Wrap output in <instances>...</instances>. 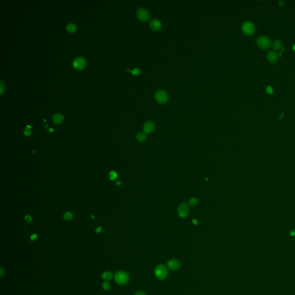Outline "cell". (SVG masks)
I'll list each match as a JSON object with an SVG mask.
<instances>
[{
    "mask_svg": "<svg viewBox=\"0 0 295 295\" xmlns=\"http://www.w3.org/2000/svg\"><path fill=\"white\" fill-rule=\"evenodd\" d=\"M154 274L155 277L159 280H164L168 275V268L163 264H159L156 266Z\"/></svg>",
    "mask_w": 295,
    "mask_h": 295,
    "instance_id": "1",
    "label": "cell"
},
{
    "mask_svg": "<svg viewBox=\"0 0 295 295\" xmlns=\"http://www.w3.org/2000/svg\"><path fill=\"white\" fill-rule=\"evenodd\" d=\"M115 282L119 285H124L127 284L129 281V275L125 271L121 270L115 273L114 275Z\"/></svg>",
    "mask_w": 295,
    "mask_h": 295,
    "instance_id": "2",
    "label": "cell"
},
{
    "mask_svg": "<svg viewBox=\"0 0 295 295\" xmlns=\"http://www.w3.org/2000/svg\"><path fill=\"white\" fill-rule=\"evenodd\" d=\"M257 43L260 47L263 49H266L270 46L271 42L267 36H261L257 39Z\"/></svg>",
    "mask_w": 295,
    "mask_h": 295,
    "instance_id": "3",
    "label": "cell"
},
{
    "mask_svg": "<svg viewBox=\"0 0 295 295\" xmlns=\"http://www.w3.org/2000/svg\"><path fill=\"white\" fill-rule=\"evenodd\" d=\"M155 98L158 102L160 104H163L167 102L168 101V95L165 91L159 90L157 91L155 95Z\"/></svg>",
    "mask_w": 295,
    "mask_h": 295,
    "instance_id": "4",
    "label": "cell"
},
{
    "mask_svg": "<svg viewBox=\"0 0 295 295\" xmlns=\"http://www.w3.org/2000/svg\"><path fill=\"white\" fill-rule=\"evenodd\" d=\"M137 16L140 20L144 22H147L149 19V12L145 8H140L137 11Z\"/></svg>",
    "mask_w": 295,
    "mask_h": 295,
    "instance_id": "5",
    "label": "cell"
},
{
    "mask_svg": "<svg viewBox=\"0 0 295 295\" xmlns=\"http://www.w3.org/2000/svg\"><path fill=\"white\" fill-rule=\"evenodd\" d=\"M242 30L245 34H252L255 31V27L254 24L250 22H247L244 23L242 26Z\"/></svg>",
    "mask_w": 295,
    "mask_h": 295,
    "instance_id": "6",
    "label": "cell"
},
{
    "mask_svg": "<svg viewBox=\"0 0 295 295\" xmlns=\"http://www.w3.org/2000/svg\"><path fill=\"white\" fill-rule=\"evenodd\" d=\"M178 215L181 218H185L189 215V208L188 205L184 203L180 205L178 209Z\"/></svg>",
    "mask_w": 295,
    "mask_h": 295,
    "instance_id": "7",
    "label": "cell"
},
{
    "mask_svg": "<svg viewBox=\"0 0 295 295\" xmlns=\"http://www.w3.org/2000/svg\"><path fill=\"white\" fill-rule=\"evenodd\" d=\"M167 268L171 271H176L179 269L181 264L179 261L176 259H171L167 262Z\"/></svg>",
    "mask_w": 295,
    "mask_h": 295,
    "instance_id": "8",
    "label": "cell"
},
{
    "mask_svg": "<svg viewBox=\"0 0 295 295\" xmlns=\"http://www.w3.org/2000/svg\"><path fill=\"white\" fill-rule=\"evenodd\" d=\"M86 61L82 57L77 58L73 62V67L77 70H81L85 67Z\"/></svg>",
    "mask_w": 295,
    "mask_h": 295,
    "instance_id": "9",
    "label": "cell"
},
{
    "mask_svg": "<svg viewBox=\"0 0 295 295\" xmlns=\"http://www.w3.org/2000/svg\"><path fill=\"white\" fill-rule=\"evenodd\" d=\"M162 24L161 22L158 19H155L150 22V27L153 31H158L161 29Z\"/></svg>",
    "mask_w": 295,
    "mask_h": 295,
    "instance_id": "10",
    "label": "cell"
},
{
    "mask_svg": "<svg viewBox=\"0 0 295 295\" xmlns=\"http://www.w3.org/2000/svg\"><path fill=\"white\" fill-rule=\"evenodd\" d=\"M155 129V125L152 122L148 121L144 126V131L146 134L151 133Z\"/></svg>",
    "mask_w": 295,
    "mask_h": 295,
    "instance_id": "11",
    "label": "cell"
},
{
    "mask_svg": "<svg viewBox=\"0 0 295 295\" xmlns=\"http://www.w3.org/2000/svg\"><path fill=\"white\" fill-rule=\"evenodd\" d=\"M268 59L271 63L275 62L278 59V56L277 53L274 51H270L268 54Z\"/></svg>",
    "mask_w": 295,
    "mask_h": 295,
    "instance_id": "12",
    "label": "cell"
},
{
    "mask_svg": "<svg viewBox=\"0 0 295 295\" xmlns=\"http://www.w3.org/2000/svg\"><path fill=\"white\" fill-rule=\"evenodd\" d=\"M53 121L56 124H61L64 121V116L61 114H57L53 116Z\"/></svg>",
    "mask_w": 295,
    "mask_h": 295,
    "instance_id": "13",
    "label": "cell"
},
{
    "mask_svg": "<svg viewBox=\"0 0 295 295\" xmlns=\"http://www.w3.org/2000/svg\"><path fill=\"white\" fill-rule=\"evenodd\" d=\"M113 273L110 272H105L103 273L102 275L103 279L106 281H110L113 278Z\"/></svg>",
    "mask_w": 295,
    "mask_h": 295,
    "instance_id": "14",
    "label": "cell"
},
{
    "mask_svg": "<svg viewBox=\"0 0 295 295\" xmlns=\"http://www.w3.org/2000/svg\"><path fill=\"white\" fill-rule=\"evenodd\" d=\"M76 26L74 24H69L67 27V30L69 33H73L76 31Z\"/></svg>",
    "mask_w": 295,
    "mask_h": 295,
    "instance_id": "15",
    "label": "cell"
},
{
    "mask_svg": "<svg viewBox=\"0 0 295 295\" xmlns=\"http://www.w3.org/2000/svg\"><path fill=\"white\" fill-rule=\"evenodd\" d=\"M282 42L280 40H276L273 43V47L275 50H280L282 47Z\"/></svg>",
    "mask_w": 295,
    "mask_h": 295,
    "instance_id": "16",
    "label": "cell"
},
{
    "mask_svg": "<svg viewBox=\"0 0 295 295\" xmlns=\"http://www.w3.org/2000/svg\"><path fill=\"white\" fill-rule=\"evenodd\" d=\"M137 139L139 142H143L146 140V135L143 133H139L137 135Z\"/></svg>",
    "mask_w": 295,
    "mask_h": 295,
    "instance_id": "17",
    "label": "cell"
},
{
    "mask_svg": "<svg viewBox=\"0 0 295 295\" xmlns=\"http://www.w3.org/2000/svg\"><path fill=\"white\" fill-rule=\"evenodd\" d=\"M102 287L104 290H105V291H108L111 288V285H110V284L108 282L105 281V282H104L103 283Z\"/></svg>",
    "mask_w": 295,
    "mask_h": 295,
    "instance_id": "18",
    "label": "cell"
},
{
    "mask_svg": "<svg viewBox=\"0 0 295 295\" xmlns=\"http://www.w3.org/2000/svg\"><path fill=\"white\" fill-rule=\"evenodd\" d=\"M64 218L66 220H71L73 218V215L72 214L70 213V212H66L64 215Z\"/></svg>",
    "mask_w": 295,
    "mask_h": 295,
    "instance_id": "19",
    "label": "cell"
},
{
    "mask_svg": "<svg viewBox=\"0 0 295 295\" xmlns=\"http://www.w3.org/2000/svg\"><path fill=\"white\" fill-rule=\"evenodd\" d=\"M109 176H110V178L111 180L114 181L117 178L118 175H117V174L115 171H111L110 173Z\"/></svg>",
    "mask_w": 295,
    "mask_h": 295,
    "instance_id": "20",
    "label": "cell"
},
{
    "mask_svg": "<svg viewBox=\"0 0 295 295\" xmlns=\"http://www.w3.org/2000/svg\"><path fill=\"white\" fill-rule=\"evenodd\" d=\"M189 204L191 206H195L198 203V200L196 199V198H192L191 199H190L189 201Z\"/></svg>",
    "mask_w": 295,
    "mask_h": 295,
    "instance_id": "21",
    "label": "cell"
},
{
    "mask_svg": "<svg viewBox=\"0 0 295 295\" xmlns=\"http://www.w3.org/2000/svg\"><path fill=\"white\" fill-rule=\"evenodd\" d=\"M140 69H139L138 68L134 69V70H133L132 71V73L133 75H134V76L138 75V74L140 73Z\"/></svg>",
    "mask_w": 295,
    "mask_h": 295,
    "instance_id": "22",
    "label": "cell"
},
{
    "mask_svg": "<svg viewBox=\"0 0 295 295\" xmlns=\"http://www.w3.org/2000/svg\"><path fill=\"white\" fill-rule=\"evenodd\" d=\"M31 132L30 129L28 127V126H27V128H26V129L24 131V134L25 135H27V136H30L31 134Z\"/></svg>",
    "mask_w": 295,
    "mask_h": 295,
    "instance_id": "23",
    "label": "cell"
},
{
    "mask_svg": "<svg viewBox=\"0 0 295 295\" xmlns=\"http://www.w3.org/2000/svg\"><path fill=\"white\" fill-rule=\"evenodd\" d=\"M24 218H25V221H26L28 223H31L32 222V218H31V217L30 216L27 215V216H25Z\"/></svg>",
    "mask_w": 295,
    "mask_h": 295,
    "instance_id": "24",
    "label": "cell"
},
{
    "mask_svg": "<svg viewBox=\"0 0 295 295\" xmlns=\"http://www.w3.org/2000/svg\"><path fill=\"white\" fill-rule=\"evenodd\" d=\"M134 295H147V294H146L145 292H144V291L139 290V291H137L135 293V294H134Z\"/></svg>",
    "mask_w": 295,
    "mask_h": 295,
    "instance_id": "25",
    "label": "cell"
},
{
    "mask_svg": "<svg viewBox=\"0 0 295 295\" xmlns=\"http://www.w3.org/2000/svg\"><path fill=\"white\" fill-rule=\"evenodd\" d=\"M266 91H267L269 93L272 94V93H273V88L272 87H271L269 86V87H268L266 88Z\"/></svg>",
    "mask_w": 295,
    "mask_h": 295,
    "instance_id": "26",
    "label": "cell"
},
{
    "mask_svg": "<svg viewBox=\"0 0 295 295\" xmlns=\"http://www.w3.org/2000/svg\"><path fill=\"white\" fill-rule=\"evenodd\" d=\"M37 238H38V236H37V235H36V234H33V235L31 236V240H35V239H36Z\"/></svg>",
    "mask_w": 295,
    "mask_h": 295,
    "instance_id": "27",
    "label": "cell"
},
{
    "mask_svg": "<svg viewBox=\"0 0 295 295\" xmlns=\"http://www.w3.org/2000/svg\"><path fill=\"white\" fill-rule=\"evenodd\" d=\"M102 228L101 227H98L96 229V233H100L102 231Z\"/></svg>",
    "mask_w": 295,
    "mask_h": 295,
    "instance_id": "28",
    "label": "cell"
},
{
    "mask_svg": "<svg viewBox=\"0 0 295 295\" xmlns=\"http://www.w3.org/2000/svg\"><path fill=\"white\" fill-rule=\"evenodd\" d=\"M193 223L194 225H197L198 224V221L195 219H194L193 220Z\"/></svg>",
    "mask_w": 295,
    "mask_h": 295,
    "instance_id": "29",
    "label": "cell"
},
{
    "mask_svg": "<svg viewBox=\"0 0 295 295\" xmlns=\"http://www.w3.org/2000/svg\"><path fill=\"white\" fill-rule=\"evenodd\" d=\"M291 236H294V235H295V231H292L291 232Z\"/></svg>",
    "mask_w": 295,
    "mask_h": 295,
    "instance_id": "30",
    "label": "cell"
},
{
    "mask_svg": "<svg viewBox=\"0 0 295 295\" xmlns=\"http://www.w3.org/2000/svg\"><path fill=\"white\" fill-rule=\"evenodd\" d=\"M294 50L295 51V45H294Z\"/></svg>",
    "mask_w": 295,
    "mask_h": 295,
    "instance_id": "31",
    "label": "cell"
}]
</instances>
